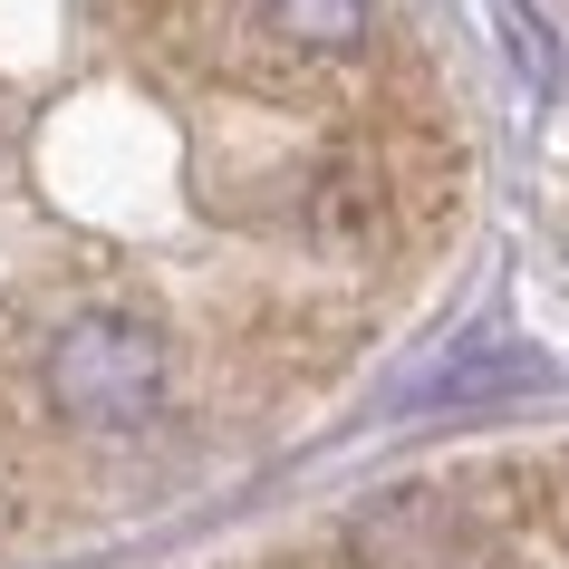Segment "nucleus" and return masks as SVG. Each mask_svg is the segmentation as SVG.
<instances>
[{
	"mask_svg": "<svg viewBox=\"0 0 569 569\" xmlns=\"http://www.w3.org/2000/svg\"><path fill=\"white\" fill-rule=\"evenodd\" d=\"M39 387H49V406H59L68 425H88V435H136V425L164 416L174 348H164V329L136 319V309H78V319H59V338H49Z\"/></svg>",
	"mask_w": 569,
	"mask_h": 569,
	"instance_id": "obj_1",
	"label": "nucleus"
},
{
	"mask_svg": "<svg viewBox=\"0 0 569 569\" xmlns=\"http://www.w3.org/2000/svg\"><path fill=\"white\" fill-rule=\"evenodd\" d=\"M348 550L367 569H502L492 540L445 502V492H387L348 521Z\"/></svg>",
	"mask_w": 569,
	"mask_h": 569,
	"instance_id": "obj_2",
	"label": "nucleus"
},
{
	"mask_svg": "<svg viewBox=\"0 0 569 569\" xmlns=\"http://www.w3.org/2000/svg\"><path fill=\"white\" fill-rule=\"evenodd\" d=\"M309 222H319V241H338V251L387 241V174H377L367 154H338L329 174H319V193H309Z\"/></svg>",
	"mask_w": 569,
	"mask_h": 569,
	"instance_id": "obj_3",
	"label": "nucleus"
},
{
	"mask_svg": "<svg viewBox=\"0 0 569 569\" xmlns=\"http://www.w3.org/2000/svg\"><path fill=\"white\" fill-rule=\"evenodd\" d=\"M251 20L300 59H348L367 39V0H251Z\"/></svg>",
	"mask_w": 569,
	"mask_h": 569,
	"instance_id": "obj_4",
	"label": "nucleus"
},
{
	"mask_svg": "<svg viewBox=\"0 0 569 569\" xmlns=\"http://www.w3.org/2000/svg\"><path fill=\"white\" fill-rule=\"evenodd\" d=\"M502 30H511V49H521V68H531L540 88H550V78H560V49H550V30H540L521 0H502Z\"/></svg>",
	"mask_w": 569,
	"mask_h": 569,
	"instance_id": "obj_5",
	"label": "nucleus"
}]
</instances>
